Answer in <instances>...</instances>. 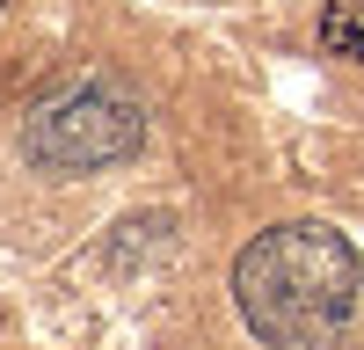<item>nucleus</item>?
<instances>
[{
	"mask_svg": "<svg viewBox=\"0 0 364 350\" xmlns=\"http://www.w3.org/2000/svg\"><path fill=\"white\" fill-rule=\"evenodd\" d=\"M146 146V110L117 80H80L66 95L29 110L22 124V161L44 175H87L109 161H132Z\"/></svg>",
	"mask_w": 364,
	"mask_h": 350,
	"instance_id": "2",
	"label": "nucleus"
},
{
	"mask_svg": "<svg viewBox=\"0 0 364 350\" xmlns=\"http://www.w3.org/2000/svg\"><path fill=\"white\" fill-rule=\"evenodd\" d=\"M364 299V262L336 226L291 219L233 255V307L262 350H336Z\"/></svg>",
	"mask_w": 364,
	"mask_h": 350,
	"instance_id": "1",
	"label": "nucleus"
},
{
	"mask_svg": "<svg viewBox=\"0 0 364 350\" xmlns=\"http://www.w3.org/2000/svg\"><path fill=\"white\" fill-rule=\"evenodd\" d=\"M328 44H336V51H364V0L350 15H328Z\"/></svg>",
	"mask_w": 364,
	"mask_h": 350,
	"instance_id": "3",
	"label": "nucleus"
}]
</instances>
